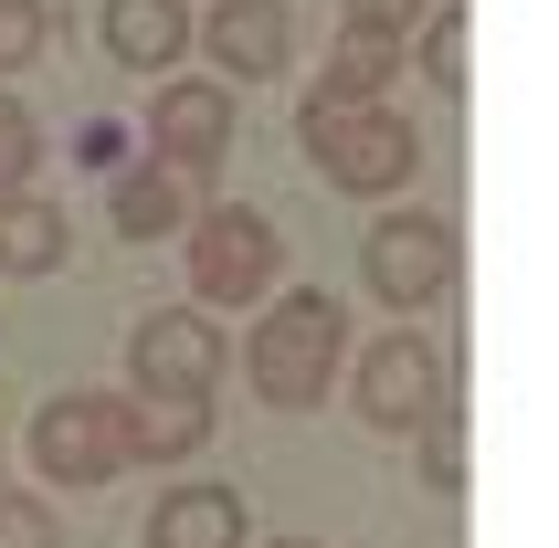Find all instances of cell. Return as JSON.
I'll return each mask as SVG.
<instances>
[{
    "label": "cell",
    "instance_id": "cell-19",
    "mask_svg": "<svg viewBox=\"0 0 559 548\" xmlns=\"http://www.w3.org/2000/svg\"><path fill=\"white\" fill-rule=\"evenodd\" d=\"M0 548H63V517L43 507V496H11V486H0Z\"/></svg>",
    "mask_w": 559,
    "mask_h": 548
},
{
    "label": "cell",
    "instance_id": "cell-22",
    "mask_svg": "<svg viewBox=\"0 0 559 548\" xmlns=\"http://www.w3.org/2000/svg\"><path fill=\"white\" fill-rule=\"evenodd\" d=\"M264 548H317V538H264Z\"/></svg>",
    "mask_w": 559,
    "mask_h": 548
},
{
    "label": "cell",
    "instance_id": "cell-3",
    "mask_svg": "<svg viewBox=\"0 0 559 548\" xmlns=\"http://www.w3.org/2000/svg\"><path fill=\"white\" fill-rule=\"evenodd\" d=\"M32 464L53 475V486H106V475H127L138 454V401L117 391H63L43 401V422H32Z\"/></svg>",
    "mask_w": 559,
    "mask_h": 548
},
{
    "label": "cell",
    "instance_id": "cell-14",
    "mask_svg": "<svg viewBox=\"0 0 559 548\" xmlns=\"http://www.w3.org/2000/svg\"><path fill=\"white\" fill-rule=\"evenodd\" d=\"M391 63H402V43H380V32H338V53H328V85H317V106H380Z\"/></svg>",
    "mask_w": 559,
    "mask_h": 548
},
{
    "label": "cell",
    "instance_id": "cell-9",
    "mask_svg": "<svg viewBox=\"0 0 559 548\" xmlns=\"http://www.w3.org/2000/svg\"><path fill=\"white\" fill-rule=\"evenodd\" d=\"M201 43H212L222 85H264L296 53V22H285V0H222L212 22H201Z\"/></svg>",
    "mask_w": 559,
    "mask_h": 548
},
{
    "label": "cell",
    "instance_id": "cell-12",
    "mask_svg": "<svg viewBox=\"0 0 559 548\" xmlns=\"http://www.w3.org/2000/svg\"><path fill=\"white\" fill-rule=\"evenodd\" d=\"M106 222H117L127 243H169V233H190V180L180 169H117V201H106Z\"/></svg>",
    "mask_w": 559,
    "mask_h": 548
},
{
    "label": "cell",
    "instance_id": "cell-20",
    "mask_svg": "<svg viewBox=\"0 0 559 548\" xmlns=\"http://www.w3.org/2000/svg\"><path fill=\"white\" fill-rule=\"evenodd\" d=\"M423 0H348V32H380V43H412Z\"/></svg>",
    "mask_w": 559,
    "mask_h": 548
},
{
    "label": "cell",
    "instance_id": "cell-16",
    "mask_svg": "<svg viewBox=\"0 0 559 548\" xmlns=\"http://www.w3.org/2000/svg\"><path fill=\"white\" fill-rule=\"evenodd\" d=\"M423 74H433L443 95H465V11H454V0L423 22Z\"/></svg>",
    "mask_w": 559,
    "mask_h": 548
},
{
    "label": "cell",
    "instance_id": "cell-17",
    "mask_svg": "<svg viewBox=\"0 0 559 548\" xmlns=\"http://www.w3.org/2000/svg\"><path fill=\"white\" fill-rule=\"evenodd\" d=\"M32 158H43L32 106H22V95H0V201H11V190H32Z\"/></svg>",
    "mask_w": 559,
    "mask_h": 548
},
{
    "label": "cell",
    "instance_id": "cell-7",
    "mask_svg": "<svg viewBox=\"0 0 559 548\" xmlns=\"http://www.w3.org/2000/svg\"><path fill=\"white\" fill-rule=\"evenodd\" d=\"M222 148H233V85L180 74V85L148 95V158H158V169L201 180V169H222Z\"/></svg>",
    "mask_w": 559,
    "mask_h": 548
},
{
    "label": "cell",
    "instance_id": "cell-13",
    "mask_svg": "<svg viewBox=\"0 0 559 548\" xmlns=\"http://www.w3.org/2000/svg\"><path fill=\"white\" fill-rule=\"evenodd\" d=\"M63 243H74V233H63V212L43 190H11V201H0V274H53Z\"/></svg>",
    "mask_w": 559,
    "mask_h": 548
},
{
    "label": "cell",
    "instance_id": "cell-18",
    "mask_svg": "<svg viewBox=\"0 0 559 548\" xmlns=\"http://www.w3.org/2000/svg\"><path fill=\"white\" fill-rule=\"evenodd\" d=\"M43 32H53V0H0V74H22L43 53Z\"/></svg>",
    "mask_w": 559,
    "mask_h": 548
},
{
    "label": "cell",
    "instance_id": "cell-11",
    "mask_svg": "<svg viewBox=\"0 0 559 548\" xmlns=\"http://www.w3.org/2000/svg\"><path fill=\"white\" fill-rule=\"evenodd\" d=\"M148 548H243V496L233 486H180L148 507Z\"/></svg>",
    "mask_w": 559,
    "mask_h": 548
},
{
    "label": "cell",
    "instance_id": "cell-8",
    "mask_svg": "<svg viewBox=\"0 0 559 548\" xmlns=\"http://www.w3.org/2000/svg\"><path fill=\"white\" fill-rule=\"evenodd\" d=\"M359 412H370L380 432H423L443 412V348L412 337V327L370 337V359H359Z\"/></svg>",
    "mask_w": 559,
    "mask_h": 548
},
{
    "label": "cell",
    "instance_id": "cell-10",
    "mask_svg": "<svg viewBox=\"0 0 559 548\" xmlns=\"http://www.w3.org/2000/svg\"><path fill=\"white\" fill-rule=\"evenodd\" d=\"M106 53H117L127 74H158V85H169V63L190 53V11L180 0H106Z\"/></svg>",
    "mask_w": 559,
    "mask_h": 548
},
{
    "label": "cell",
    "instance_id": "cell-21",
    "mask_svg": "<svg viewBox=\"0 0 559 548\" xmlns=\"http://www.w3.org/2000/svg\"><path fill=\"white\" fill-rule=\"evenodd\" d=\"M423 464H433V486H465V432H454V412L423 422Z\"/></svg>",
    "mask_w": 559,
    "mask_h": 548
},
{
    "label": "cell",
    "instance_id": "cell-2",
    "mask_svg": "<svg viewBox=\"0 0 559 548\" xmlns=\"http://www.w3.org/2000/svg\"><path fill=\"white\" fill-rule=\"evenodd\" d=\"M296 138H307V158L328 169L338 190H359V201H380V190H402L412 169H423V148H412V127L391 117V106H296Z\"/></svg>",
    "mask_w": 559,
    "mask_h": 548
},
{
    "label": "cell",
    "instance_id": "cell-5",
    "mask_svg": "<svg viewBox=\"0 0 559 548\" xmlns=\"http://www.w3.org/2000/svg\"><path fill=\"white\" fill-rule=\"evenodd\" d=\"M127 369H138V401H212L222 337H212L201 306H158V317H138V337H127Z\"/></svg>",
    "mask_w": 559,
    "mask_h": 548
},
{
    "label": "cell",
    "instance_id": "cell-4",
    "mask_svg": "<svg viewBox=\"0 0 559 548\" xmlns=\"http://www.w3.org/2000/svg\"><path fill=\"white\" fill-rule=\"evenodd\" d=\"M359 274H370V296L380 306H433L443 285H454V222L433 212H380L370 222V243H359Z\"/></svg>",
    "mask_w": 559,
    "mask_h": 548
},
{
    "label": "cell",
    "instance_id": "cell-15",
    "mask_svg": "<svg viewBox=\"0 0 559 548\" xmlns=\"http://www.w3.org/2000/svg\"><path fill=\"white\" fill-rule=\"evenodd\" d=\"M201 432H212V412H201V401H138V454L180 464V454H201Z\"/></svg>",
    "mask_w": 559,
    "mask_h": 548
},
{
    "label": "cell",
    "instance_id": "cell-1",
    "mask_svg": "<svg viewBox=\"0 0 559 548\" xmlns=\"http://www.w3.org/2000/svg\"><path fill=\"white\" fill-rule=\"evenodd\" d=\"M243 359H253V391L275 401V412H317V401H328V380H338V359H348V306L328 296V285L275 296Z\"/></svg>",
    "mask_w": 559,
    "mask_h": 548
},
{
    "label": "cell",
    "instance_id": "cell-6",
    "mask_svg": "<svg viewBox=\"0 0 559 548\" xmlns=\"http://www.w3.org/2000/svg\"><path fill=\"white\" fill-rule=\"evenodd\" d=\"M275 222L264 212H233V201H222V212H201L190 222V285H201V306H253L264 296V285H275Z\"/></svg>",
    "mask_w": 559,
    "mask_h": 548
}]
</instances>
